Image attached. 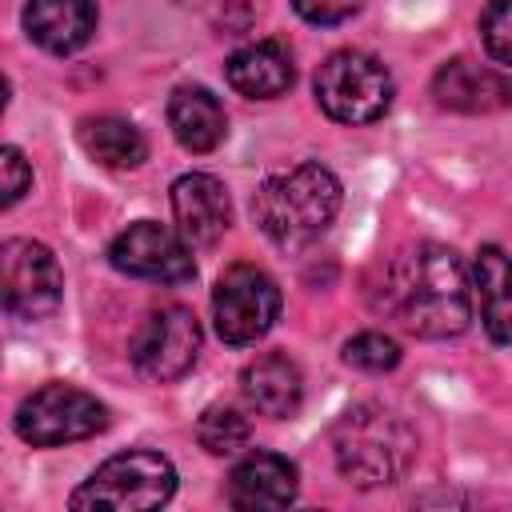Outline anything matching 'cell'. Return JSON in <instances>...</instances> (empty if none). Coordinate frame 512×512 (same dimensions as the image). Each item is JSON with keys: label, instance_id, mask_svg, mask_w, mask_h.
<instances>
[{"label": "cell", "instance_id": "obj_23", "mask_svg": "<svg viewBox=\"0 0 512 512\" xmlns=\"http://www.w3.org/2000/svg\"><path fill=\"white\" fill-rule=\"evenodd\" d=\"M0 208H12L28 188H32V168L24 160V152L16 144H4L0 148Z\"/></svg>", "mask_w": 512, "mask_h": 512}, {"label": "cell", "instance_id": "obj_4", "mask_svg": "<svg viewBox=\"0 0 512 512\" xmlns=\"http://www.w3.org/2000/svg\"><path fill=\"white\" fill-rule=\"evenodd\" d=\"M176 492V468L168 456L148 452V448H132L120 452L112 460H104L72 496L68 508L76 512H136V508H160L168 504Z\"/></svg>", "mask_w": 512, "mask_h": 512}, {"label": "cell", "instance_id": "obj_3", "mask_svg": "<svg viewBox=\"0 0 512 512\" xmlns=\"http://www.w3.org/2000/svg\"><path fill=\"white\" fill-rule=\"evenodd\" d=\"M340 204H344L340 180L324 164L304 160L284 172H272L256 188L252 216L276 248H304L328 232Z\"/></svg>", "mask_w": 512, "mask_h": 512}, {"label": "cell", "instance_id": "obj_14", "mask_svg": "<svg viewBox=\"0 0 512 512\" xmlns=\"http://www.w3.org/2000/svg\"><path fill=\"white\" fill-rule=\"evenodd\" d=\"M224 76L248 100H276V96H284L292 88L296 64H292L288 44H280V40H252V44H244V48H236L228 56Z\"/></svg>", "mask_w": 512, "mask_h": 512}, {"label": "cell", "instance_id": "obj_24", "mask_svg": "<svg viewBox=\"0 0 512 512\" xmlns=\"http://www.w3.org/2000/svg\"><path fill=\"white\" fill-rule=\"evenodd\" d=\"M364 0H292L296 16L308 20V24H320V28H332V24H344L348 16L360 12Z\"/></svg>", "mask_w": 512, "mask_h": 512}, {"label": "cell", "instance_id": "obj_17", "mask_svg": "<svg viewBox=\"0 0 512 512\" xmlns=\"http://www.w3.org/2000/svg\"><path fill=\"white\" fill-rule=\"evenodd\" d=\"M168 128L180 148L188 152H212L228 136V116L220 100L204 84H180L168 96Z\"/></svg>", "mask_w": 512, "mask_h": 512}, {"label": "cell", "instance_id": "obj_2", "mask_svg": "<svg viewBox=\"0 0 512 512\" xmlns=\"http://www.w3.org/2000/svg\"><path fill=\"white\" fill-rule=\"evenodd\" d=\"M416 452V428L388 404H352L332 424V460L356 488H384L404 480L416 464Z\"/></svg>", "mask_w": 512, "mask_h": 512}, {"label": "cell", "instance_id": "obj_22", "mask_svg": "<svg viewBox=\"0 0 512 512\" xmlns=\"http://www.w3.org/2000/svg\"><path fill=\"white\" fill-rule=\"evenodd\" d=\"M480 40L496 64L512 68V0H488L480 12Z\"/></svg>", "mask_w": 512, "mask_h": 512}, {"label": "cell", "instance_id": "obj_1", "mask_svg": "<svg viewBox=\"0 0 512 512\" xmlns=\"http://www.w3.org/2000/svg\"><path fill=\"white\" fill-rule=\"evenodd\" d=\"M372 308L420 340L460 336L472 320V284L464 260L436 240L408 244L380 264Z\"/></svg>", "mask_w": 512, "mask_h": 512}, {"label": "cell", "instance_id": "obj_9", "mask_svg": "<svg viewBox=\"0 0 512 512\" xmlns=\"http://www.w3.org/2000/svg\"><path fill=\"white\" fill-rule=\"evenodd\" d=\"M196 356H200V320L184 304H168V308L148 312L140 320L132 344H128L132 368L152 384L180 380L196 364Z\"/></svg>", "mask_w": 512, "mask_h": 512}, {"label": "cell", "instance_id": "obj_21", "mask_svg": "<svg viewBox=\"0 0 512 512\" xmlns=\"http://www.w3.org/2000/svg\"><path fill=\"white\" fill-rule=\"evenodd\" d=\"M340 356L348 368H360V372H392L400 364V344L384 332H356Z\"/></svg>", "mask_w": 512, "mask_h": 512}, {"label": "cell", "instance_id": "obj_12", "mask_svg": "<svg viewBox=\"0 0 512 512\" xmlns=\"http://www.w3.org/2000/svg\"><path fill=\"white\" fill-rule=\"evenodd\" d=\"M432 96L448 112H468V116L500 112L512 104V76H504L500 68L476 64L468 56H456V60H444L436 68Z\"/></svg>", "mask_w": 512, "mask_h": 512}, {"label": "cell", "instance_id": "obj_13", "mask_svg": "<svg viewBox=\"0 0 512 512\" xmlns=\"http://www.w3.org/2000/svg\"><path fill=\"white\" fill-rule=\"evenodd\" d=\"M296 464L280 452H248L232 472H228V504L244 512L260 508H288L296 500Z\"/></svg>", "mask_w": 512, "mask_h": 512}, {"label": "cell", "instance_id": "obj_8", "mask_svg": "<svg viewBox=\"0 0 512 512\" xmlns=\"http://www.w3.org/2000/svg\"><path fill=\"white\" fill-rule=\"evenodd\" d=\"M0 296L12 320H48L64 300V272L48 244L12 236L0 248Z\"/></svg>", "mask_w": 512, "mask_h": 512}, {"label": "cell", "instance_id": "obj_15", "mask_svg": "<svg viewBox=\"0 0 512 512\" xmlns=\"http://www.w3.org/2000/svg\"><path fill=\"white\" fill-rule=\"evenodd\" d=\"M240 392L260 416L292 420L304 404V376H300L296 360H288L284 352H264L252 364H244Z\"/></svg>", "mask_w": 512, "mask_h": 512}, {"label": "cell", "instance_id": "obj_20", "mask_svg": "<svg viewBox=\"0 0 512 512\" xmlns=\"http://www.w3.org/2000/svg\"><path fill=\"white\" fill-rule=\"evenodd\" d=\"M196 440H200V448L212 452V456H232V452L248 448L252 424H248V416H244L240 408H232V404H208V408L200 412V420H196Z\"/></svg>", "mask_w": 512, "mask_h": 512}, {"label": "cell", "instance_id": "obj_18", "mask_svg": "<svg viewBox=\"0 0 512 512\" xmlns=\"http://www.w3.org/2000/svg\"><path fill=\"white\" fill-rule=\"evenodd\" d=\"M472 292L480 304V324L496 344H512V256L484 244L472 260Z\"/></svg>", "mask_w": 512, "mask_h": 512}, {"label": "cell", "instance_id": "obj_10", "mask_svg": "<svg viewBox=\"0 0 512 512\" xmlns=\"http://www.w3.org/2000/svg\"><path fill=\"white\" fill-rule=\"evenodd\" d=\"M108 264L124 276L152 280V284H188L196 276L192 244L156 224V220H136L128 224L112 244H108Z\"/></svg>", "mask_w": 512, "mask_h": 512}, {"label": "cell", "instance_id": "obj_11", "mask_svg": "<svg viewBox=\"0 0 512 512\" xmlns=\"http://www.w3.org/2000/svg\"><path fill=\"white\" fill-rule=\"evenodd\" d=\"M172 216H176V232L192 248H212L232 224L228 188L208 172H184L172 184Z\"/></svg>", "mask_w": 512, "mask_h": 512}, {"label": "cell", "instance_id": "obj_5", "mask_svg": "<svg viewBox=\"0 0 512 512\" xmlns=\"http://www.w3.org/2000/svg\"><path fill=\"white\" fill-rule=\"evenodd\" d=\"M392 72L360 48H340L316 68V104L336 124H372L392 108Z\"/></svg>", "mask_w": 512, "mask_h": 512}, {"label": "cell", "instance_id": "obj_19", "mask_svg": "<svg viewBox=\"0 0 512 512\" xmlns=\"http://www.w3.org/2000/svg\"><path fill=\"white\" fill-rule=\"evenodd\" d=\"M76 140H80V148H84L96 164L116 168V172L140 168V164L148 160V140H144V132H140L132 120H120V116H88V120H80Z\"/></svg>", "mask_w": 512, "mask_h": 512}, {"label": "cell", "instance_id": "obj_16", "mask_svg": "<svg viewBox=\"0 0 512 512\" xmlns=\"http://www.w3.org/2000/svg\"><path fill=\"white\" fill-rule=\"evenodd\" d=\"M24 32L44 52H80L96 32V0H28Z\"/></svg>", "mask_w": 512, "mask_h": 512}, {"label": "cell", "instance_id": "obj_7", "mask_svg": "<svg viewBox=\"0 0 512 512\" xmlns=\"http://www.w3.org/2000/svg\"><path fill=\"white\" fill-rule=\"evenodd\" d=\"M280 288L256 264H228L212 288V320L224 344H256L280 316Z\"/></svg>", "mask_w": 512, "mask_h": 512}, {"label": "cell", "instance_id": "obj_6", "mask_svg": "<svg viewBox=\"0 0 512 512\" xmlns=\"http://www.w3.org/2000/svg\"><path fill=\"white\" fill-rule=\"evenodd\" d=\"M12 428L24 444L32 448H60V444H76L88 440L96 432L108 428V408L72 384H44L32 396L20 400Z\"/></svg>", "mask_w": 512, "mask_h": 512}]
</instances>
